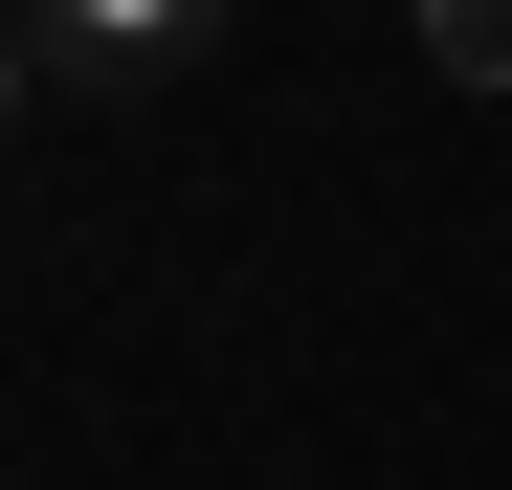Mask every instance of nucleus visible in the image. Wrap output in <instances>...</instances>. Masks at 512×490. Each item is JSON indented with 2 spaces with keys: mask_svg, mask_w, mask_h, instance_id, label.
I'll list each match as a JSON object with an SVG mask.
<instances>
[{
  "mask_svg": "<svg viewBox=\"0 0 512 490\" xmlns=\"http://www.w3.org/2000/svg\"><path fill=\"white\" fill-rule=\"evenodd\" d=\"M245 0H23V90L45 112H112V90H179V67H223Z\"/></svg>",
  "mask_w": 512,
  "mask_h": 490,
  "instance_id": "nucleus-1",
  "label": "nucleus"
},
{
  "mask_svg": "<svg viewBox=\"0 0 512 490\" xmlns=\"http://www.w3.org/2000/svg\"><path fill=\"white\" fill-rule=\"evenodd\" d=\"M423 67H468V90H512V0H423Z\"/></svg>",
  "mask_w": 512,
  "mask_h": 490,
  "instance_id": "nucleus-2",
  "label": "nucleus"
}]
</instances>
